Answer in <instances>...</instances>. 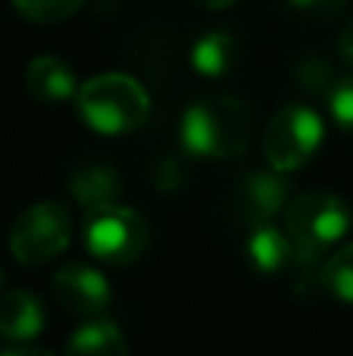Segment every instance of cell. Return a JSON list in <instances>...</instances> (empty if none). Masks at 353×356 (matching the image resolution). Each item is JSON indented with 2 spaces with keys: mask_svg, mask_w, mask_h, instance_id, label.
I'll list each match as a JSON object with an SVG mask.
<instances>
[{
  "mask_svg": "<svg viewBox=\"0 0 353 356\" xmlns=\"http://www.w3.org/2000/svg\"><path fill=\"white\" fill-rule=\"evenodd\" d=\"M254 113L244 100L229 94H213L191 104L181 116V144L194 156L231 160L250 147Z\"/></svg>",
  "mask_w": 353,
  "mask_h": 356,
  "instance_id": "1",
  "label": "cell"
},
{
  "mask_svg": "<svg viewBox=\"0 0 353 356\" xmlns=\"http://www.w3.org/2000/svg\"><path fill=\"white\" fill-rule=\"evenodd\" d=\"M75 106L100 135H129L150 116V97L144 85L125 72H104L81 81Z\"/></svg>",
  "mask_w": 353,
  "mask_h": 356,
  "instance_id": "2",
  "label": "cell"
},
{
  "mask_svg": "<svg viewBox=\"0 0 353 356\" xmlns=\"http://www.w3.org/2000/svg\"><path fill=\"white\" fill-rule=\"evenodd\" d=\"M350 225L353 213L347 200L325 188L304 191L285 209V232L306 263L319 259L329 247H335L350 232Z\"/></svg>",
  "mask_w": 353,
  "mask_h": 356,
  "instance_id": "3",
  "label": "cell"
},
{
  "mask_svg": "<svg viewBox=\"0 0 353 356\" xmlns=\"http://www.w3.org/2000/svg\"><path fill=\"white\" fill-rule=\"evenodd\" d=\"M325 138V122L313 106L285 104L263 131V154L275 172H297L316 156Z\"/></svg>",
  "mask_w": 353,
  "mask_h": 356,
  "instance_id": "4",
  "label": "cell"
},
{
  "mask_svg": "<svg viewBox=\"0 0 353 356\" xmlns=\"http://www.w3.org/2000/svg\"><path fill=\"white\" fill-rule=\"evenodd\" d=\"M85 244L91 257L110 266H129L150 247V225L131 207H100L85 213Z\"/></svg>",
  "mask_w": 353,
  "mask_h": 356,
  "instance_id": "5",
  "label": "cell"
},
{
  "mask_svg": "<svg viewBox=\"0 0 353 356\" xmlns=\"http://www.w3.org/2000/svg\"><path fill=\"white\" fill-rule=\"evenodd\" d=\"M72 241V216L63 203L44 200L28 207L10 228V250L22 266L56 259Z\"/></svg>",
  "mask_w": 353,
  "mask_h": 356,
  "instance_id": "6",
  "label": "cell"
},
{
  "mask_svg": "<svg viewBox=\"0 0 353 356\" xmlns=\"http://www.w3.org/2000/svg\"><path fill=\"white\" fill-rule=\"evenodd\" d=\"M54 297L63 309L85 319H100L110 307L113 294L104 272L88 263H69L54 272Z\"/></svg>",
  "mask_w": 353,
  "mask_h": 356,
  "instance_id": "7",
  "label": "cell"
},
{
  "mask_svg": "<svg viewBox=\"0 0 353 356\" xmlns=\"http://www.w3.org/2000/svg\"><path fill=\"white\" fill-rule=\"evenodd\" d=\"M288 191L291 184L285 172H275V169L247 172L235 188V213L244 222H250V228L266 225L281 209H288Z\"/></svg>",
  "mask_w": 353,
  "mask_h": 356,
  "instance_id": "8",
  "label": "cell"
},
{
  "mask_svg": "<svg viewBox=\"0 0 353 356\" xmlns=\"http://www.w3.org/2000/svg\"><path fill=\"white\" fill-rule=\"evenodd\" d=\"M25 88L41 104H66L79 97V75L60 56H35L25 69Z\"/></svg>",
  "mask_w": 353,
  "mask_h": 356,
  "instance_id": "9",
  "label": "cell"
},
{
  "mask_svg": "<svg viewBox=\"0 0 353 356\" xmlns=\"http://www.w3.org/2000/svg\"><path fill=\"white\" fill-rule=\"evenodd\" d=\"M44 325H47L44 303L31 291H0V338L25 344V341L38 338L44 332Z\"/></svg>",
  "mask_w": 353,
  "mask_h": 356,
  "instance_id": "10",
  "label": "cell"
},
{
  "mask_svg": "<svg viewBox=\"0 0 353 356\" xmlns=\"http://www.w3.org/2000/svg\"><path fill=\"white\" fill-rule=\"evenodd\" d=\"M247 259L254 269H260L263 275H275V272L291 269L294 263H304L306 259L297 253L294 241L288 238V232H279L272 222L266 225H254L247 238Z\"/></svg>",
  "mask_w": 353,
  "mask_h": 356,
  "instance_id": "11",
  "label": "cell"
},
{
  "mask_svg": "<svg viewBox=\"0 0 353 356\" xmlns=\"http://www.w3.org/2000/svg\"><path fill=\"white\" fill-rule=\"evenodd\" d=\"M238 63V38L225 29H213L200 35L191 47V66L204 79H222Z\"/></svg>",
  "mask_w": 353,
  "mask_h": 356,
  "instance_id": "12",
  "label": "cell"
},
{
  "mask_svg": "<svg viewBox=\"0 0 353 356\" xmlns=\"http://www.w3.org/2000/svg\"><path fill=\"white\" fill-rule=\"evenodd\" d=\"M69 191L85 209L113 207L119 191H122V178L110 166H81L69 178Z\"/></svg>",
  "mask_w": 353,
  "mask_h": 356,
  "instance_id": "13",
  "label": "cell"
},
{
  "mask_svg": "<svg viewBox=\"0 0 353 356\" xmlns=\"http://www.w3.org/2000/svg\"><path fill=\"white\" fill-rule=\"evenodd\" d=\"M66 356H129V344L113 322L91 319L66 341Z\"/></svg>",
  "mask_w": 353,
  "mask_h": 356,
  "instance_id": "14",
  "label": "cell"
},
{
  "mask_svg": "<svg viewBox=\"0 0 353 356\" xmlns=\"http://www.w3.org/2000/svg\"><path fill=\"white\" fill-rule=\"evenodd\" d=\"M13 10L35 25H56L81 10L88 0H10Z\"/></svg>",
  "mask_w": 353,
  "mask_h": 356,
  "instance_id": "15",
  "label": "cell"
},
{
  "mask_svg": "<svg viewBox=\"0 0 353 356\" xmlns=\"http://www.w3.org/2000/svg\"><path fill=\"white\" fill-rule=\"evenodd\" d=\"M322 284L344 303H353V241L335 253L322 269Z\"/></svg>",
  "mask_w": 353,
  "mask_h": 356,
  "instance_id": "16",
  "label": "cell"
},
{
  "mask_svg": "<svg viewBox=\"0 0 353 356\" xmlns=\"http://www.w3.org/2000/svg\"><path fill=\"white\" fill-rule=\"evenodd\" d=\"M329 100V113L344 131H353V72L338 79L325 94Z\"/></svg>",
  "mask_w": 353,
  "mask_h": 356,
  "instance_id": "17",
  "label": "cell"
},
{
  "mask_svg": "<svg viewBox=\"0 0 353 356\" xmlns=\"http://www.w3.org/2000/svg\"><path fill=\"white\" fill-rule=\"evenodd\" d=\"M297 81L306 91H316V94H329V88L335 85L331 81V66L325 60H304L297 66Z\"/></svg>",
  "mask_w": 353,
  "mask_h": 356,
  "instance_id": "18",
  "label": "cell"
},
{
  "mask_svg": "<svg viewBox=\"0 0 353 356\" xmlns=\"http://www.w3.org/2000/svg\"><path fill=\"white\" fill-rule=\"evenodd\" d=\"M288 3L294 10L306 13V16H316V19H335L344 10V0H288Z\"/></svg>",
  "mask_w": 353,
  "mask_h": 356,
  "instance_id": "19",
  "label": "cell"
},
{
  "mask_svg": "<svg viewBox=\"0 0 353 356\" xmlns=\"http://www.w3.org/2000/svg\"><path fill=\"white\" fill-rule=\"evenodd\" d=\"M338 47H341V56L353 66V16L344 22L341 35H338Z\"/></svg>",
  "mask_w": 353,
  "mask_h": 356,
  "instance_id": "20",
  "label": "cell"
},
{
  "mask_svg": "<svg viewBox=\"0 0 353 356\" xmlns=\"http://www.w3.org/2000/svg\"><path fill=\"white\" fill-rule=\"evenodd\" d=\"M3 356H54L50 350H41V347H13Z\"/></svg>",
  "mask_w": 353,
  "mask_h": 356,
  "instance_id": "21",
  "label": "cell"
},
{
  "mask_svg": "<svg viewBox=\"0 0 353 356\" xmlns=\"http://www.w3.org/2000/svg\"><path fill=\"white\" fill-rule=\"evenodd\" d=\"M194 3L206 6V10H229V6H235L238 0H194Z\"/></svg>",
  "mask_w": 353,
  "mask_h": 356,
  "instance_id": "22",
  "label": "cell"
},
{
  "mask_svg": "<svg viewBox=\"0 0 353 356\" xmlns=\"http://www.w3.org/2000/svg\"><path fill=\"white\" fill-rule=\"evenodd\" d=\"M0 291H3V272H0Z\"/></svg>",
  "mask_w": 353,
  "mask_h": 356,
  "instance_id": "23",
  "label": "cell"
}]
</instances>
